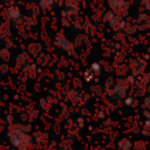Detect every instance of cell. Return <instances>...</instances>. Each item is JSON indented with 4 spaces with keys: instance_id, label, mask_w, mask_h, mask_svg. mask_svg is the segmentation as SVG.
<instances>
[{
    "instance_id": "cell-34",
    "label": "cell",
    "mask_w": 150,
    "mask_h": 150,
    "mask_svg": "<svg viewBox=\"0 0 150 150\" xmlns=\"http://www.w3.org/2000/svg\"><path fill=\"white\" fill-rule=\"evenodd\" d=\"M9 59H11V49L7 47L0 48V60L7 62Z\"/></svg>"
},
{
    "instance_id": "cell-4",
    "label": "cell",
    "mask_w": 150,
    "mask_h": 150,
    "mask_svg": "<svg viewBox=\"0 0 150 150\" xmlns=\"http://www.w3.org/2000/svg\"><path fill=\"white\" fill-rule=\"evenodd\" d=\"M90 98V94L84 91L83 89H75V88H70L66 100L69 102V104L73 108H82L87 104V102Z\"/></svg>"
},
{
    "instance_id": "cell-2",
    "label": "cell",
    "mask_w": 150,
    "mask_h": 150,
    "mask_svg": "<svg viewBox=\"0 0 150 150\" xmlns=\"http://www.w3.org/2000/svg\"><path fill=\"white\" fill-rule=\"evenodd\" d=\"M52 43H53L54 47L59 48L60 50H62L64 54H67L69 56H73L76 53L74 41H71L68 36H66L61 32H57V33L54 34V36L52 39Z\"/></svg>"
},
{
    "instance_id": "cell-29",
    "label": "cell",
    "mask_w": 150,
    "mask_h": 150,
    "mask_svg": "<svg viewBox=\"0 0 150 150\" xmlns=\"http://www.w3.org/2000/svg\"><path fill=\"white\" fill-rule=\"evenodd\" d=\"M128 71H129V67L127 63L117 62V64H115V74L118 77H125Z\"/></svg>"
},
{
    "instance_id": "cell-26",
    "label": "cell",
    "mask_w": 150,
    "mask_h": 150,
    "mask_svg": "<svg viewBox=\"0 0 150 150\" xmlns=\"http://www.w3.org/2000/svg\"><path fill=\"white\" fill-rule=\"evenodd\" d=\"M137 30H138V28H137L135 21H127L125 27L123 29V34H124L125 38H130V36L135 35Z\"/></svg>"
},
{
    "instance_id": "cell-30",
    "label": "cell",
    "mask_w": 150,
    "mask_h": 150,
    "mask_svg": "<svg viewBox=\"0 0 150 150\" xmlns=\"http://www.w3.org/2000/svg\"><path fill=\"white\" fill-rule=\"evenodd\" d=\"M132 142L128 137H123L117 142V150H131Z\"/></svg>"
},
{
    "instance_id": "cell-41",
    "label": "cell",
    "mask_w": 150,
    "mask_h": 150,
    "mask_svg": "<svg viewBox=\"0 0 150 150\" xmlns=\"http://www.w3.org/2000/svg\"><path fill=\"white\" fill-rule=\"evenodd\" d=\"M125 79H127V81H128V83H129L130 86H134V84L136 83V81H137V77H136V76H134L132 74L128 75Z\"/></svg>"
},
{
    "instance_id": "cell-36",
    "label": "cell",
    "mask_w": 150,
    "mask_h": 150,
    "mask_svg": "<svg viewBox=\"0 0 150 150\" xmlns=\"http://www.w3.org/2000/svg\"><path fill=\"white\" fill-rule=\"evenodd\" d=\"M70 87L75 89H82V80L80 77H73L70 81Z\"/></svg>"
},
{
    "instance_id": "cell-21",
    "label": "cell",
    "mask_w": 150,
    "mask_h": 150,
    "mask_svg": "<svg viewBox=\"0 0 150 150\" xmlns=\"http://www.w3.org/2000/svg\"><path fill=\"white\" fill-rule=\"evenodd\" d=\"M32 60H33V57L29 55V53L27 50H22L15 57V68L16 69H21L23 66L29 63Z\"/></svg>"
},
{
    "instance_id": "cell-33",
    "label": "cell",
    "mask_w": 150,
    "mask_h": 150,
    "mask_svg": "<svg viewBox=\"0 0 150 150\" xmlns=\"http://www.w3.org/2000/svg\"><path fill=\"white\" fill-rule=\"evenodd\" d=\"M89 69H90V70L93 71V74L97 77V76H100L101 73H102V64H101L100 62H93V63L90 64Z\"/></svg>"
},
{
    "instance_id": "cell-1",
    "label": "cell",
    "mask_w": 150,
    "mask_h": 150,
    "mask_svg": "<svg viewBox=\"0 0 150 150\" xmlns=\"http://www.w3.org/2000/svg\"><path fill=\"white\" fill-rule=\"evenodd\" d=\"M30 122H14L7 125L6 138L14 150H33L35 146Z\"/></svg>"
},
{
    "instance_id": "cell-14",
    "label": "cell",
    "mask_w": 150,
    "mask_h": 150,
    "mask_svg": "<svg viewBox=\"0 0 150 150\" xmlns=\"http://www.w3.org/2000/svg\"><path fill=\"white\" fill-rule=\"evenodd\" d=\"M21 74L22 76H26L27 79H35L40 73H41V67H39L36 64V62L34 60H32L29 63H27L26 66H23L21 69Z\"/></svg>"
},
{
    "instance_id": "cell-10",
    "label": "cell",
    "mask_w": 150,
    "mask_h": 150,
    "mask_svg": "<svg viewBox=\"0 0 150 150\" xmlns=\"http://www.w3.org/2000/svg\"><path fill=\"white\" fill-rule=\"evenodd\" d=\"M63 130L67 135V138L71 139V141H75L79 138L80 136V127L77 125V122H76V118L75 117H69L67 118L66 121H63Z\"/></svg>"
},
{
    "instance_id": "cell-51",
    "label": "cell",
    "mask_w": 150,
    "mask_h": 150,
    "mask_svg": "<svg viewBox=\"0 0 150 150\" xmlns=\"http://www.w3.org/2000/svg\"><path fill=\"white\" fill-rule=\"evenodd\" d=\"M76 150H83V149H76Z\"/></svg>"
},
{
    "instance_id": "cell-45",
    "label": "cell",
    "mask_w": 150,
    "mask_h": 150,
    "mask_svg": "<svg viewBox=\"0 0 150 150\" xmlns=\"http://www.w3.org/2000/svg\"><path fill=\"white\" fill-rule=\"evenodd\" d=\"M5 121H6L7 125L14 123V115H13V114H8V115L6 116V118H5Z\"/></svg>"
},
{
    "instance_id": "cell-49",
    "label": "cell",
    "mask_w": 150,
    "mask_h": 150,
    "mask_svg": "<svg viewBox=\"0 0 150 150\" xmlns=\"http://www.w3.org/2000/svg\"><path fill=\"white\" fill-rule=\"evenodd\" d=\"M148 38H149V41H150V33L148 34Z\"/></svg>"
},
{
    "instance_id": "cell-24",
    "label": "cell",
    "mask_w": 150,
    "mask_h": 150,
    "mask_svg": "<svg viewBox=\"0 0 150 150\" xmlns=\"http://www.w3.org/2000/svg\"><path fill=\"white\" fill-rule=\"evenodd\" d=\"M56 88H57V89H55V95L57 96V98H60V100H66L67 94H68V91H69V89H70L71 87H70V84L61 83V84H57Z\"/></svg>"
},
{
    "instance_id": "cell-52",
    "label": "cell",
    "mask_w": 150,
    "mask_h": 150,
    "mask_svg": "<svg viewBox=\"0 0 150 150\" xmlns=\"http://www.w3.org/2000/svg\"><path fill=\"white\" fill-rule=\"evenodd\" d=\"M28 1H30V0H28Z\"/></svg>"
},
{
    "instance_id": "cell-8",
    "label": "cell",
    "mask_w": 150,
    "mask_h": 150,
    "mask_svg": "<svg viewBox=\"0 0 150 150\" xmlns=\"http://www.w3.org/2000/svg\"><path fill=\"white\" fill-rule=\"evenodd\" d=\"M0 41L6 45L7 48H13L15 45V39L12 33V25L8 21H2L0 23Z\"/></svg>"
},
{
    "instance_id": "cell-37",
    "label": "cell",
    "mask_w": 150,
    "mask_h": 150,
    "mask_svg": "<svg viewBox=\"0 0 150 150\" xmlns=\"http://www.w3.org/2000/svg\"><path fill=\"white\" fill-rule=\"evenodd\" d=\"M132 149L134 150H146V143L144 141H136L135 143H132Z\"/></svg>"
},
{
    "instance_id": "cell-16",
    "label": "cell",
    "mask_w": 150,
    "mask_h": 150,
    "mask_svg": "<svg viewBox=\"0 0 150 150\" xmlns=\"http://www.w3.org/2000/svg\"><path fill=\"white\" fill-rule=\"evenodd\" d=\"M32 136L34 139L35 145L45 146L49 143V134L42 129H35L32 131Z\"/></svg>"
},
{
    "instance_id": "cell-5",
    "label": "cell",
    "mask_w": 150,
    "mask_h": 150,
    "mask_svg": "<svg viewBox=\"0 0 150 150\" xmlns=\"http://www.w3.org/2000/svg\"><path fill=\"white\" fill-rule=\"evenodd\" d=\"M129 83L127 81L125 77H120L116 80V86L115 88L107 95L108 98L112 102H122L124 100V97L127 96V93H128V88H129Z\"/></svg>"
},
{
    "instance_id": "cell-50",
    "label": "cell",
    "mask_w": 150,
    "mask_h": 150,
    "mask_svg": "<svg viewBox=\"0 0 150 150\" xmlns=\"http://www.w3.org/2000/svg\"><path fill=\"white\" fill-rule=\"evenodd\" d=\"M0 83H1V74H0Z\"/></svg>"
},
{
    "instance_id": "cell-9",
    "label": "cell",
    "mask_w": 150,
    "mask_h": 150,
    "mask_svg": "<svg viewBox=\"0 0 150 150\" xmlns=\"http://www.w3.org/2000/svg\"><path fill=\"white\" fill-rule=\"evenodd\" d=\"M108 7L121 18H127L130 11L129 0H108Z\"/></svg>"
},
{
    "instance_id": "cell-48",
    "label": "cell",
    "mask_w": 150,
    "mask_h": 150,
    "mask_svg": "<svg viewBox=\"0 0 150 150\" xmlns=\"http://www.w3.org/2000/svg\"><path fill=\"white\" fill-rule=\"evenodd\" d=\"M143 59H144V60L146 61V60H149V59H150V55H149V54H144V56H143Z\"/></svg>"
},
{
    "instance_id": "cell-22",
    "label": "cell",
    "mask_w": 150,
    "mask_h": 150,
    "mask_svg": "<svg viewBox=\"0 0 150 150\" xmlns=\"http://www.w3.org/2000/svg\"><path fill=\"white\" fill-rule=\"evenodd\" d=\"M42 43L41 42H39V41H32V42H29L28 45H27V48H26V50L29 53V55L34 59L40 52H42Z\"/></svg>"
},
{
    "instance_id": "cell-7",
    "label": "cell",
    "mask_w": 150,
    "mask_h": 150,
    "mask_svg": "<svg viewBox=\"0 0 150 150\" xmlns=\"http://www.w3.org/2000/svg\"><path fill=\"white\" fill-rule=\"evenodd\" d=\"M18 116L21 122H32L39 116V108L34 103H28L23 107H20L18 110Z\"/></svg>"
},
{
    "instance_id": "cell-44",
    "label": "cell",
    "mask_w": 150,
    "mask_h": 150,
    "mask_svg": "<svg viewBox=\"0 0 150 150\" xmlns=\"http://www.w3.org/2000/svg\"><path fill=\"white\" fill-rule=\"evenodd\" d=\"M96 117H97L98 120H103V118H105V111H104L103 109H98V110L96 111Z\"/></svg>"
},
{
    "instance_id": "cell-17",
    "label": "cell",
    "mask_w": 150,
    "mask_h": 150,
    "mask_svg": "<svg viewBox=\"0 0 150 150\" xmlns=\"http://www.w3.org/2000/svg\"><path fill=\"white\" fill-rule=\"evenodd\" d=\"M82 30L89 38H94L96 35V33H97V21L93 20L91 18H86L83 20Z\"/></svg>"
},
{
    "instance_id": "cell-11",
    "label": "cell",
    "mask_w": 150,
    "mask_h": 150,
    "mask_svg": "<svg viewBox=\"0 0 150 150\" xmlns=\"http://www.w3.org/2000/svg\"><path fill=\"white\" fill-rule=\"evenodd\" d=\"M128 67H129L130 74H132L134 76L138 77V76H141V75H143L145 73L146 61L144 59H141V57H134V59L129 60Z\"/></svg>"
},
{
    "instance_id": "cell-32",
    "label": "cell",
    "mask_w": 150,
    "mask_h": 150,
    "mask_svg": "<svg viewBox=\"0 0 150 150\" xmlns=\"http://www.w3.org/2000/svg\"><path fill=\"white\" fill-rule=\"evenodd\" d=\"M122 102H123V104H124L125 107H128V108H135V107L138 104L137 97H136V96H131V95H130V96H125Z\"/></svg>"
},
{
    "instance_id": "cell-42",
    "label": "cell",
    "mask_w": 150,
    "mask_h": 150,
    "mask_svg": "<svg viewBox=\"0 0 150 150\" xmlns=\"http://www.w3.org/2000/svg\"><path fill=\"white\" fill-rule=\"evenodd\" d=\"M142 107H143V109H149L150 110V96L144 97L143 103H142Z\"/></svg>"
},
{
    "instance_id": "cell-39",
    "label": "cell",
    "mask_w": 150,
    "mask_h": 150,
    "mask_svg": "<svg viewBox=\"0 0 150 150\" xmlns=\"http://www.w3.org/2000/svg\"><path fill=\"white\" fill-rule=\"evenodd\" d=\"M11 70V66L7 63V62H1L0 63V74L1 75H5V74H8Z\"/></svg>"
},
{
    "instance_id": "cell-35",
    "label": "cell",
    "mask_w": 150,
    "mask_h": 150,
    "mask_svg": "<svg viewBox=\"0 0 150 150\" xmlns=\"http://www.w3.org/2000/svg\"><path fill=\"white\" fill-rule=\"evenodd\" d=\"M54 77H55V80H56L57 82H62V81L66 79V74H64V71H63L61 68H59V69H56V70L54 71Z\"/></svg>"
},
{
    "instance_id": "cell-40",
    "label": "cell",
    "mask_w": 150,
    "mask_h": 150,
    "mask_svg": "<svg viewBox=\"0 0 150 150\" xmlns=\"http://www.w3.org/2000/svg\"><path fill=\"white\" fill-rule=\"evenodd\" d=\"M76 122H77V125L80 127V129L82 130L83 128H84V125H86V118H84V116H77L76 117Z\"/></svg>"
},
{
    "instance_id": "cell-27",
    "label": "cell",
    "mask_w": 150,
    "mask_h": 150,
    "mask_svg": "<svg viewBox=\"0 0 150 150\" xmlns=\"http://www.w3.org/2000/svg\"><path fill=\"white\" fill-rule=\"evenodd\" d=\"M75 18L76 16H71V15H69L66 12L62 11V13H61V25H62V27H64V28H73Z\"/></svg>"
},
{
    "instance_id": "cell-12",
    "label": "cell",
    "mask_w": 150,
    "mask_h": 150,
    "mask_svg": "<svg viewBox=\"0 0 150 150\" xmlns=\"http://www.w3.org/2000/svg\"><path fill=\"white\" fill-rule=\"evenodd\" d=\"M82 0H64L62 4V11L71 16H77L81 12Z\"/></svg>"
},
{
    "instance_id": "cell-25",
    "label": "cell",
    "mask_w": 150,
    "mask_h": 150,
    "mask_svg": "<svg viewBox=\"0 0 150 150\" xmlns=\"http://www.w3.org/2000/svg\"><path fill=\"white\" fill-rule=\"evenodd\" d=\"M27 11H28V14L30 15H34V16H40V13H41V8L38 4L36 0H30L28 1L27 4Z\"/></svg>"
},
{
    "instance_id": "cell-6",
    "label": "cell",
    "mask_w": 150,
    "mask_h": 150,
    "mask_svg": "<svg viewBox=\"0 0 150 150\" xmlns=\"http://www.w3.org/2000/svg\"><path fill=\"white\" fill-rule=\"evenodd\" d=\"M23 15L25 14L22 13V9L15 2L9 4V5H5V7L1 9V18L5 21H8L9 23L16 21L18 19H20Z\"/></svg>"
},
{
    "instance_id": "cell-13",
    "label": "cell",
    "mask_w": 150,
    "mask_h": 150,
    "mask_svg": "<svg viewBox=\"0 0 150 150\" xmlns=\"http://www.w3.org/2000/svg\"><path fill=\"white\" fill-rule=\"evenodd\" d=\"M56 103H57V96L52 93V94H49L47 96L40 97L39 98V102H38V105H39V108L42 111L48 112L53 108V105H55Z\"/></svg>"
},
{
    "instance_id": "cell-28",
    "label": "cell",
    "mask_w": 150,
    "mask_h": 150,
    "mask_svg": "<svg viewBox=\"0 0 150 150\" xmlns=\"http://www.w3.org/2000/svg\"><path fill=\"white\" fill-rule=\"evenodd\" d=\"M90 97L95 98V100H101L104 91H103V87L100 84H94L90 87Z\"/></svg>"
},
{
    "instance_id": "cell-38",
    "label": "cell",
    "mask_w": 150,
    "mask_h": 150,
    "mask_svg": "<svg viewBox=\"0 0 150 150\" xmlns=\"http://www.w3.org/2000/svg\"><path fill=\"white\" fill-rule=\"evenodd\" d=\"M96 76L93 74V71L88 68V69H86L84 71H83V80L86 81V82H91L94 79H95Z\"/></svg>"
},
{
    "instance_id": "cell-43",
    "label": "cell",
    "mask_w": 150,
    "mask_h": 150,
    "mask_svg": "<svg viewBox=\"0 0 150 150\" xmlns=\"http://www.w3.org/2000/svg\"><path fill=\"white\" fill-rule=\"evenodd\" d=\"M141 6L145 11H149L150 12V0H141Z\"/></svg>"
},
{
    "instance_id": "cell-53",
    "label": "cell",
    "mask_w": 150,
    "mask_h": 150,
    "mask_svg": "<svg viewBox=\"0 0 150 150\" xmlns=\"http://www.w3.org/2000/svg\"><path fill=\"white\" fill-rule=\"evenodd\" d=\"M55 4H56V2H55Z\"/></svg>"
},
{
    "instance_id": "cell-46",
    "label": "cell",
    "mask_w": 150,
    "mask_h": 150,
    "mask_svg": "<svg viewBox=\"0 0 150 150\" xmlns=\"http://www.w3.org/2000/svg\"><path fill=\"white\" fill-rule=\"evenodd\" d=\"M143 116H144V118L145 120H149L150 121V110L149 109H143Z\"/></svg>"
},
{
    "instance_id": "cell-31",
    "label": "cell",
    "mask_w": 150,
    "mask_h": 150,
    "mask_svg": "<svg viewBox=\"0 0 150 150\" xmlns=\"http://www.w3.org/2000/svg\"><path fill=\"white\" fill-rule=\"evenodd\" d=\"M115 86H116V80L114 77H108L105 80L104 84H103V91H104V94L108 95L115 88Z\"/></svg>"
},
{
    "instance_id": "cell-19",
    "label": "cell",
    "mask_w": 150,
    "mask_h": 150,
    "mask_svg": "<svg viewBox=\"0 0 150 150\" xmlns=\"http://www.w3.org/2000/svg\"><path fill=\"white\" fill-rule=\"evenodd\" d=\"M34 59H35L36 64L39 67H41V68H47V67H49L53 63V57H52V55L48 52H43L42 50Z\"/></svg>"
},
{
    "instance_id": "cell-15",
    "label": "cell",
    "mask_w": 150,
    "mask_h": 150,
    "mask_svg": "<svg viewBox=\"0 0 150 150\" xmlns=\"http://www.w3.org/2000/svg\"><path fill=\"white\" fill-rule=\"evenodd\" d=\"M74 45H75V50L87 52L90 46V38L84 33H79L74 39Z\"/></svg>"
},
{
    "instance_id": "cell-18",
    "label": "cell",
    "mask_w": 150,
    "mask_h": 150,
    "mask_svg": "<svg viewBox=\"0 0 150 150\" xmlns=\"http://www.w3.org/2000/svg\"><path fill=\"white\" fill-rule=\"evenodd\" d=\"M73 115H75V110L73 109L71 105H68V104H61V107L56 111V118L57 121H61V122L66 121Z\"/></svg>"
},
{
    "instance_id": "cell-23",
    "label": "cell",
    "mask_w": 150,
    "mask_h": 150,
    "mask_svg": "<svg viewBox=\"0 0 150 150\" xmlns=\"http://www.w3.org/2000/svg\"><path fill=\"white\" fill-rule=\"evenodd\" d=\"M39 25V18L34 15H25V30H30Z\"/></svg>"
},
{
    "instance_id": "cell-20",
    "label": "cell",
    "mask_w": 150,
    "mask_h": 150,
    "mask_svg": "<svg viewBox=\"0 0 150 150\" xmlns=\"http://www.w3.org/2000/svg\"><path fill=\"white\" fill-rule=\"evenodd\" d=\"M135 22H136V26H137L138 30H146V29L150 28V16L145 12L139 13L137 19L135 20Z\"/></svg>"
},
{
    "instance_id": "cell-47",
    "label": "cell",
    "mask_w": 150,
    "mask_h": 150,
    "mask_svg": "<svg viewBox=\"0 0 150 150\" xmlns=\"http://www.w3.org/2000/svg\"><path fill=\"white\" fill-rule=\"evenodd\" d=\"M1 2L5 4V5H9V4H13L14 0H1Z\"/></svg>"
},
{
    "instance_id": "cell-3",
    "label": "cell",
    "mask_w": 150,
    "mask_h": 150,
    "mask_svg": "<svg viewBox=\"0 0 150 150\" xmlns=\"http://www.w3.org/2000/svg\"><path fill=\"white\" fill-rule=\"evenodd\" d=\"M102 21L109 28H111L114 32H122V33H123V29L127 23L125 18H121L111 9H108L104 12V14L102 15Z\"/></svg>"
}]
</instances>
